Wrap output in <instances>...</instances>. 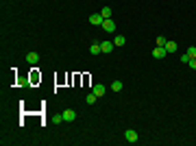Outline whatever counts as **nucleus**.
<instances>
[{"label":"nucleus","mask_w":196,"mask_h":146,"mask_svg":"<svg viewBox=\"0 0 196 146\" xmlns=\"http://www.w3.org/2000/svg\"><path fill=\"white\" fill-rule=\"evenodd\" d=\"M111 90H113V92H120V90H122V81H113V83H111Z\"/></svg>","instance_id":"12"},{"label":"nucleus","mask_w":196,"mask_h":146,"mask_svg":"<svg viewBox=\"0 0 196 146\" xmlns=\"http://www.w3.org/2000/svg\"><path fill=\"white\" fill-rule=\"evenodd\" d=\"M90 52H92V55H100V52H102V50H100V42H94V44L90 46Z\"/></svg>","instance_id":"9"},{"label":"nucleus","mask_w":196,"mask_h":146,"mask_svg":"<svg viewBox=\"0 0 196 146\" xmlns=\"http://www.w3.org/2000/svg\"><path fill=\"white\" fill-rule=\"evenodd\" d=\"M166 44H168V39H166L163 35H159V37H157V46H166Z\"/></svg>","instance_id":"15"},{"label":"nucleus","mask_w":196,"mask_h":146,"mask_svg":"<svg viewBox=\"0 0 196 146\" xmlns=\"http://www.w3.org/2000/svg\"><path fill=\"white\" fill-rule=\"evenodd\" d=\"M166 55H168V50H166V46H157V48L152 50V57H155V59H163Z\"/></svg>","instance_id":"3"},{"label":"nucleus","mask_w":196,"mask_h":146,"mask_svg":"<svg viewBox=\"0 0 196 146\" xmlns=\"http://www.w3.org/2000/svg\"><path fill=\"white\" fill-rule=\"evenodd\" d=\"M100 15H102L105 20H109V18H111V9H109V7H102V9H100Z\"/></svg>","instance_id":"10"},{"label":"nucleus","mask_w":196,"mask_h":146,"mask_svg":"<svg viewBox=\"0 0 196 146\" xmlns=\"http://www.w3.org/2000/svg\"><path fill=\"white\" fill-rule=\"evenodd\" d=\"M181 61H183V63H190V55L183 52V55H181Z\"/></svg>","instance_id":"17"},{"label":"nucleus","mask_w":196,"mask_h":146,"mask_svg":"<svg viewBox=\"0 0 196 146\" xmlns=\"http://www.w3.org/2000/svg\"><path fill=\"white\" fill-rule=\"evenodd\" d=\"M188 65H190L192 70H196V59H190V63H188Z\"/></svg>","instance_id":"18"},{"label":"nucleus","mask_w":196,"mask_h":146,"mask_svg":"<svg viewBox=\"0 0 196 146\" xmlns=\"http://www.w3.org/2000/svg\"><path fill=\"white\" fill-rule=\"evenodd\" d=\"M102 22H105V18H102L100 13H92V15H90V24H94V26H100Z\"/></svg>","instance_id":"4"},{"label":"nucleus","mask_w":196,"mask_h":146,"mask_svg":"<svg viewBox=\"0 0 196 146\" xmlns=\"http://www.w3.org/2000/svg\"><path fill=\"white\" fill-rule=\"evenodd\" d=\"M124 138H126V142H129V144H135V142H137V131H133V129H126Z\"/></svg>","instance_id":"2"},{"label":"nucleus","mask_w":196,"mask_h":146,"mask_svg":"<svg viewBox=\"0 0 196 146\" xmlns=\"http://www.w3.org/2000/svg\"><path fill=\"white\" fill-rule=\"evenodd\" d=\"M188 55H190V59H196V46H190V48H188Z\"/></svg>","instance_id":"16"},{"label":"nucleus","mask_w":196,"mask_h":146,"mask_svg":"<svg viewBox=\"0 0 196 146\" xmlns=\"http://www.w3.org/2000/svg\"><path fill=\"white\" fill-rule=\"evenodd\" d=\"M92 92H94V94H96V96L100 98V96H105V92H107V87H105V85H100V83H96Z\"/></svg>","instance_id":"6"},{"label":"nucleus","mask_w":196,"mask_h":146,"mask_svg":"<svg viewBox=\"0 0 196 146\" xmlns=\"http://www.w3.org/2000/svg\"><path fill=\"white\" fill-rule=\"evenodd\" d=\"M96 94H94V92H92V94H87V98H85V100H87V102H90V105H94V102H96Z\"/></svg>","instance_id":"14"},{"label":"nucleus","mask_w":196,"mask_h":146,"mask_svg":"<svg viewBox=\"0 0 196 146\" xmlns=\"http://www.w3.org/2000/svg\"><path fill=\"white\" fill-rule=\"evenodd\" d=\"M26 61H28V63H37V61H39V55H37V52H28V55H26Z\"/></svg>","instance_id":"8"},{"label":"nucleus","mask_w":196,"mask_h":146,"mask_svg":"<svg viewBox=\"0 0 196 146\" xmlns=\"http://www.w3.org/2000/svg\"><path fill=\"white\" fill-rule=\"evenodd\" d=\"M113 46H116L113 42H100V50H102V52H111Z\"/></svg>","instance_id":"7"},{"label":"nucleus","mask_w":196,"mask_h":146,"mask_svg":"<svg viewBox=\"0 0 196 146\" xmlns=\"http://www.w3.org/2000/svg\"><path fill=\"white\" fill-rule=\"evenodd\" d=\"M74 118H76V111H74V109H65V111H63V120H65V122H72Z\"/></svg>","instance_id":"5"},{"label":"nucleus","mask_w":196,"mask_h":146,"mask_svg":"<svg viewBox=\"0 0 196 146\" xmlns=\"http://www.w3.org/2000/svg\"><path fill=\"white\" fill-rule=\"evenodd\" d=\"M166 50H168V52H174V50H177V44L168 39V44H166Z\"/></svg>","instance_id":"13"},{"label":"nucleus","mask_w":196,"mask_h":146,"mask_svg":"<svg viewBox=\"0 0 196 146\" xmlns=\"http://www.w3.org/2000/svg\"><path fill=\"white\" fill-rule=\"evenodd\" d=\"M113 44H116V46H124V44H126V39H124V35H118V37L113 39Z\"/></svg>","instance_id":"11"},{"label":"nucleus","mask_w":196,"mask_h":146,"mask_svg":"<svg viewBox=\"0 0 196 146\" xmlns=\"http://www.w3.org/2000/svg\"><path fill=\"white\" fill-rule=\"evenodd\" d=\"M100 26H102V31H105V33H116V22H113L111 18H109V20H105Z\"/></svg>","instance_id":"1"}]
</instances>
